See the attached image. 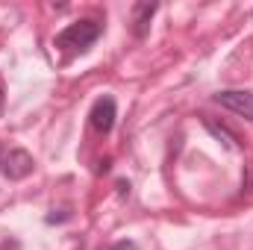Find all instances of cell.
Segmentation results:
<instances>
[{
  "mask_svg": "<svg viewBox=\"0 0 253 250\" xmlns=\"http://www.w3.org/2000/svg\"><path fill=\"white\" fill-rule=\"evenodd\" d=\"M68 218H71V215H68V212H62V215H47L44 221H47V224H59V221H68Z\"/></svg>",
  "mask_w": 253,
  "mask_h": 250,
  "instance_id": "cell-8",
  "label": "cell"
},
{
  "mask_svg": "<svg viewBox=\"0 0 253 250\" xmlns=\"http://www.w3.org/2000/svg\"><path fill=\"white\" fill-rule=\"evenodd\" d=\"M3 106H6V94H3V83H0V115H3Z\"/></svg>",
  "mask_w": 253,
  "mask_h": 250,
  "instance_id": "cell-9",
  "label": "cell"
},
{
  "mask_svg": "<svg viewBox=\"0 0 253 250\" xmlns=\"http://www.w3.org/2000/svg\"><path fill=\"white\" fill-rule=\"evenodd\" d=\"M0 156H3V147H0Z\"/></svg>",
  "mask_w": 253,
  "mask_h": 250,
  "instance_id": "cell-11",
  "label": "cell"
},
{
  "mask_svg": "<svg viewBox=\"0 0 253 250\" xmlns=\"http://www.w3.org/2000/svg\"><path fill=\"white\" fill-rule=\"evenodd\" d=\"M215 103L224 106V109H230V112H236V115H242V118H248V121H253V94L251 91H239V88L218 91Z\"/></svg>",
  "mask_w": 253,
  "mask_h": 250,
  "instance_id": "cell-3",
  "label": "cell"
},
{
  "mask_svg": "<svg viewBox=\"0 0 253 250\" xmlns=\"http://www.w3.org/2000/svg\"><path fill=\"white\" fill-rule=\"evenodd\" d=\"M118 191H121V194H129V183H124V180H121V183H118Z\"/></svg>",
  "mask_w": 253,
  "mask_h": 250,
  "instance_id": "cell-10",
  "label": "cell"
},
{
  "mask_svg": "<svg viewBox=\"0 0 253 250\" xmlns=\"http://www.w3.org/2000/svg\"><path fill=\"white\" fill-rule=\"evenodd\" d=\"M156 9H159V3H135V9H132V33H135V39L147 36Z\"/></svg>",
  "mask_w": 253,
  "mask_h": 250,
  "instance_id": "cell-5",
  "label": "cell"
},
{
  "mask_svg": "<svg viewBox=\"0 0 253 250\" xmlns=\"http://www.w3.org/2000/svg\"><path fill=\"white\" fill-rule=\"evenodd\" d=\"M203 126L218 138V141H224L227 147H239V138H236V132L233 129H227L224 124H218V121H212V118H203Z\"/></svg>",
  "mask_w": 253,
  "mask_h": 250,
  "instance_id": "cell-6",
  "label": "cell"
},
{
  "mask_svg": "<svg viewBox=\"0 0 253 250\" xmlns=\"http://www.w3.org/2000/svg\"><path fill=\"white\" fill-rule=\"evenodd\" d=\"M100 36H103V24L94 21V18H85V21H77V24L65 27L56 36V47H62L68 53H85Z\"/></svg>",
  "mask_w": 253,
  "mask_h": 250,
  "instance_id": "cell-1",
  "label": "cell"
},
{
  "mask_svg": "<svg viewBox=\"0 0 253 250\" xmlns=\"http://www.w3.org/2000/svg\"><path fill=\"white\" fill-rule=\"evenodd\" d=\"M115 118H118V106H115L112 97H100V100H94V106H91V112H88V121H91V126H94L97 132H103V135L112 132Z\"/></svg>",
  "mask_w": 253,
  "mask_h": 250,
  "instance_id": "cell-4",
  "label": "cell"
},
{
  "mask_svg": "<svg viewBox=\"0 0 253 250\" xmlns=\"http://www.w3.org/2000/svg\"><path fill=\"white\" fill-rule=\"evenodd\" d=\"M109 250H138V248H135V242H126L124 239V242H115Z\"/></svg>",
  "mask_w": 253,
  "mask_h": 250,
  "instance_id": "cell-7",
  "label": "cell"
},
{
  "mask_svg": "<svg viewBox=\"0 0 253 250\" xmlns=\"http://www.w3.org/2000/svg\"><path fill=\"white\" fill-rule=\"evenodd\" d=\"M33 168H36V162H33V156H30L27 150H21V147L6 150V147H3V156H0V171H3V177H9V180H24V177L33 174Z\"/></svg>",
  "mask_w": 253,
  "mask_h": 250,
  "instance_id": "cell-2",
  "label": "cell"
}]
</instances>
